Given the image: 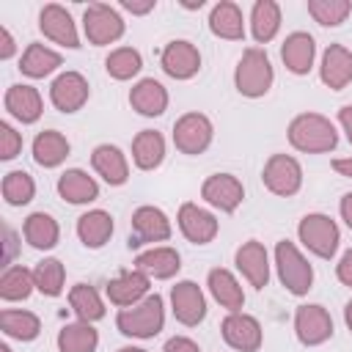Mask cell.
I'll return each mask as SVG.
<instances>
[{
	"mask_svg": "<svg viewBox=\"0 0 352 352\" xmlns=\"http://www.w3.org/2000/svg\"><path fill=\"white\" fill-rule=\"evenodd\" d=\"M289 143L305 154H324L336 148L338 132L330 118L319 113H300L289 124Z\"/></svg>",
	"mask_w": 352,
	"mask_h": 352,
	"instance_id": "cell-1",
	"label": "cell"
},
{
	"mask_svg": "<svg viewBox=\"0 0 352 352\" xmlns=\"http://www.w3.org/2000/svg\"><path fill=\"white\" fill-rule=\"evenodd\" d=\"M162 324H165V305L160 294H148L138 305L121 308L116 316V327L132 338H154L162 330Z\"/></svg>",
	"mask_w": 352,
	"mask_h": 352,
	"instance_id": "cell-2",
	"label": "cell"
},
{
	"mask_svg": "<svg viewBox=\"0 0 352 352\" xmlns=\"http://www.w3.org/2000/svg\"><path fill=\"white\" fill-rule=\"evenodd\" d=\"M275 74H272V63L267 58V52L261 47H248L234 69V85L242 96L248 99H258L270 91Z\"/></svg>",
	"mask_w": 352,
	"mask_h": 352,
	"instance_id": "cell-3",
	"label": "cell"
},
{
	"mask_svg": "<svg viewBox=\"0 0 352 352\" xmlns=\"http://www.w3.org/2000/svg\"><path fill=\"white\" fill-rule=\"evenodd\" d=\"M275 267H278V278L286 286V292H292L294 297L308 294V289L314 286V267L308 264V258L297 250L294 242L280 239L275 245Z\"/></svg>",
	"mask_w": 352,
	"mask_h": 352,
	"instance_id": "cell-4",
	"label": "cell"
},
{
	"mask_svg": "<svg viewBox=\"0 0 352 352\" xmlns=\"http://www.w3.org/2000/svg\"><path fill=\"white\" fill-rule=\"evenodd\" d=\"M297 236L319 258H333V253L338 250V242H341V231H338L336 220L322 212L305 214L297 226Z\"/></svg>",
	"mask_w": 352,
	"mask_h": 352,
	"instance_id": "cell-5",
	"label": "cell"
},
{
	"mask_svg": "<svg viewBox=\"0 0 352 352\" xmlns=\"http://www.w3.org/2000/svg\"><path fill=\"white\" fill-rule=\"evenodd\" d=\"M82 30L94 47H104V44H113L124 36V19L113 6L94 3L82 14Z\"/></svg>",
	"mask_w": 352,
	"mask_h": 352,
	"instance_id": "cell-6",
	"label": "cell"
},
{
	"mask_svg": "<svg viewBox=\"0 0 352 352\" xmlns=\"http://www.w3.org/2000/svg\"><path fill=\"white\" fill-rule=\"evenodd\" d=\"M212 121L204 116V113H184L176 124H173V146L182 151V154H204L212 143Z\"/></svg>",
	"mask_w": 352,
	"mask_h": 352,
	"instance_id": "cell-7",
	"label": "cell"
},
{
	"mask_svg": "<svg viewBox=\"0 0 352 352\" xmlns=\"http://www.w3.org/2000/svg\"><path fill=\"white\" fill-rule=\"evenodd\" d=\"M261 182L270 192L289 198L302 187V168L294 157L289 154H272L261 170Z\"/></svg>",
	"mask_w": 352,
	"mask_h": 352,
	"instance_id": "cell-8",
	"label": "cell"
},
{
	"mask_svg": "<svg viewBox=\"0 0 352 352\" xmlns=\"http://www.w3.org/2000/svg\"><path fill=\"white\" fill-rule=\"evenodd\" d=\"M170 239V220L165 217L162 209L157 206H140L132 212V234H129V248H140L148 242H165Z\"/></svg>",
	"mask_w": 352,
	"mask_h": 352,
	"instance_id": "cell-9",
	"label": "cell"
},
{
	"mask_svg": "<svg viewBox=\"0 0 352 352\" xmlns=\"http://www.w3.org/2000/svg\"><path fill=\"white\" fill-rule=\"evenodd\" d=\"M201 198H204L209 206H214V209L231 214V212H236V206L242 204L245 187H242V182H239L236 176H231V173H214V176H209V179L201 184Z\"/></svg>",
	"mask_w": 352,
	"mask_h": 352,
	"instance_id": "cell-10",
	"label": "cell"
},
{
	"mask_svg": "<svg viewBox=\"0 0 352 352\" xmlns=\"http://www.w3.org/2000/svg\"><path fill=\"white\" fill-rule=\"evenodd\" d=\"M294 333L300 344L319 346L333 336V319L322 305H300L294 314Z\"/></svg>",
	"mask_w": 352,
	"mask_h": 352,
	"instance_id": "cell-11",
	"label": "cell"
},
{
	"mask_svg": "<svg viewBox=\"0 0 352 352\" xmlns=\"http://www.w3.org/2000/svg\"><path fill=\"white\" fill-rule=\"evenodd\" d=\"M170 308H173V316L187 324V327H195L198 322H204L206 316V297L201 292L198 283L192 280H179L173 289H170Z\"/></svg>",
	"mask_w": 352,
	"mask_h": 352,
	"instance_id": "cell-12",
	"label": "cell"
},
{
	"mask_svg": "<svg viewBox=\"0 0 352 352\" xmlns=\"http://www.w3.org/2000/svg\"><path fill=\"white\" fill-rule=\"evenodd\" d=\"M38 30H41L50 41H55V44H60V47H69V50H77V47H80V36H77L74 19H72V14H69L63 6H58V3H50V6L41 8V14H38Z\"/></svg>",
	"mask_w": 352,
	"mask_h": 352,
	"instance_id": "cell-13",
	"label": "cell"
},
{
	"mask_svg": "<svg viewBox=\"0 0 352 352\" xmlns=\"http://www.w3.org/2000/svg\"><path fill=\"white\" fill-rule=\"evenodd\" d=\"M220 333H223V341L228 346H234L236 352H256L261 346V324L258 319L236 311V314H228L220 324Z\"/></svg>",
	"mask_w": 352,
	"mask_h": 352,
	"instance_id": "cell-14",
	"label": "cell"
},
{
	"mask_svg": "<svg viewBox=\"0 0 352 352\" xmlns=\"http://www.w3.org/2000/svg\"><path fill=\"white\" fill-rule=\"evenodd\" d=\"M160 63H162V72L173 80H190L198 74L201 69V52L195 44L190 41H170L165 44L162 55H160Z\"/></svg>",
	"mask_w": 352,
	"mask_h": 352,
	"instance_id": "cell-15",
	"label": "cell"
},
{
	"mask_svg": "<svg viewBox=\"0 0 352 352\" xmlns=\"http://www.w3.org/2000/svg\"><path fill=\"white\" fill-rule=\"evenodd\" d=\"M88 80L80 72H63L50 85V99L60 113H77L88 102Z\"/></svg>",
	"mask_w": 352,
	"mask_h": 352,
	"instance_id": "cell-16",
	"label": "cell"
},
{
	"mask_svg": "<svg viewBox=\"0 0 352 352\" xmlns=\"http://www.w3.org/2000/svg\"><path fill=\"white\" fill-rule=\"evenodd\" d=\"M236 270L245 275V280L256 289H264L270 283V256H267V248L256 239H248L236 248Z\"/></svg>",
	"mask_w": 352,
	"mask_h": 352,
	"instance_id": "cell-17",
	"label": "cell"
},
{
	"mask_svg": "<svg viewBox=\"0 0 352 352\" xmlns=\"http://www.w3.org/2000/svg\"><path fill=\"white\" fill-rule=\"evenodd\" d=\"M179 228H182V234L192 242V245H206V242H212L214 236H217V220H214V214L212 212H206V209H201L198 204H182L179 206Z\"/></svg>",
	"mask_w": 352,
	"mask_h": 352,
	"instance_id": "cell-18",
	"label": "cell"
},
{
	"mask_svg": "<svg viewBox=\"0 0 352 352\" xmlns=\"http://www.w3.org/2000/svg\"><path fill=\"white\" fill-rule=\"evenodd\" d=\"M148 275H143L140 270H129V272H121L118 278H113L104 289L107 300L118 308H129V305H138L143 297H148Z\"/></svg>",
	"mask_w": 352,
	"mask_h": 352,
	"instance_id": "cell-19",
	"label": "cell"
},
{
	"mask_svg": "<svg viewBox=\"0 0 352 352\" xmlns=\"http://www.w3.org/2000/svg\"><path fill=\"white\" fill-rule=\"evenodd\" d=\"M319 77L327 88L341 91L352 82V52L341 44H330L322 55V66H319Z\"/></svg>",
	"mask_w": 352,
	"mask_h": 352,
	"instance_id": "cell-20",
	"label": "cell"
},
{
	"mask_svg": "<svg viewBox=\"0 0 352 352\" xmlns=\"http://www.w3.org/2000/svg\"><path fill=\"white\" fill-rule=\"evenodd\" d=\"M129 104H132V110H138L140 116H148V118L162 116L165 107H168V91H165V85H162L160 80L143 77V80H138V82L132 85V91H129Z\"/></svg>",
	"mask_w": 352,
	"mask_h": 352,
	"instance_id": "cell-21",
	"label": "cell"
},
{
	"mask_svg": "<svg viewBox=\"0 0 352 352\" xmlns=\"http://www.w3.org/2000/svg\"><path fill=\"white\" fill-rule=\"evenodd\" d=\"M135 270H140V272L148 275V278L168 280V278H173V275L182 270V258H179V253H176L173 248L160 245V248H148V250L138 253Z\"/></svg>",
	"mask_w": 352,
	"mask_h": 352,
	"instance_id": "cell-22",
	"label": "cell"
},
{
	"mask_svg": "<svg viewBox=\"0 0 352 352\" xmlns=\"http://www.w3.org/2000/svg\"><path fill=\"white\" fill-rule=\"evenodd\" d=\"M314 55H316L314 36H308V33H302V30L286 36V41H283V47H280L283 66H286L292 74H308L311 66H314Z\"/></svg>",
	"mask_w": 352,
	"mask_h": 352,
	"instance_id": "cell-23",
	"label": "cell"
},
{
	"mask_svg": "<svg viewBox=\"0 0 352 352\" xmlns=\"http://www.w3.org/2000/svg\"><path fill=\"white\" fill-rule=\"evenodd\" d=\"M6 110L22 124H36L44 113L41 94L33 85H11L6 91Z\"/></svg>",
	"mask_w": 352,
	"mask_h": 352,
	"instance_id": "cell-24",
	"label": "cell"
},
{
	"mask_svg": "<svg viewBox=\"0 0 352 352\" xmlns=\"http://www.w3.org/2000/svg\"><path fill=\"white\" fill-rule=\"evenodd\" d=\"M91 165L110 187H118L129 179V165H126V157L121 154L118 146H110V143L96 146L91 154Z\"/></svg>",
	"mask_w": 352,
	"mask_h": 352,
	"instance_id": "cell-25",
	"label": "cell"
},
{
	"mask_svg": "<svg viewBox=\"0 0 352 352\" xmlns=\"http://www.w3.org/2000/svg\"><path fill=\"white\" fill-rule=\"evenodd\" d=\"M58 195L69 204H91L99 198V184L85 170L72 168L58 176Z\"/></svg>",
	"mask_w": 352,
	"mask_h": 352,
	"instance_id": "cell-26",
	"label": "cell"
},
{
	"mask_svg": "<svg viewBox=\"0 0 352 352\" xmlns=\"http://www.w3.org/2000/svg\"><path fill=\"white\" fill-rule=\"evenodd\" d=\"M206 286H209L212 297H214V300H217L228 314L242 311V305H245V292H242L239 280H236L228 270L214 267V270L209 272V278H206Z\"/></svg>",
	"mask_w": 352,
	"mask_h": 352,
	"instance_id": "cell-27",
	"label": "cell"
},
{
	"mask_svg": "<svg viewBox=\"0 0 352 352\" xmlns=\"http://www.w3.org/2000/svg\"><path fill=\"white\" fill-rule=\"evenodd\" d=\"M209 30L220 38H228V41L245 38V22H242L239 6L231 0H220L209 14Z\"/></svg>",
	"mask_w": 352,
	"mask_h": 352,
	"instance_id": "cell-28",
	"label": "cell"
},
{
	"mask_svg": "<svg viewBox=\"0 0 352 352\" xmlns=\"http://www.w3.org/2000/svg\"><path fill=\"white\" fill-rule=\"evenodd\" d=\"M165 160V138L154 129H143L132 140V162L140 170H154Z\"/></svg>",
	"mask_w": 352,
	"mask_h": 352,
	"instance_id": "cell-29",
	"label": "cell"
},
{
	"mask_svg": "<svg viewBox=\"0 0 352 352\" xmlns=\"http://www.w3.org/2000/svg\"><path fill=\"white\" fill-rule=\"evenodd\" d=\"M69 151H72L69 140L55 129H44L33 140V160L41 168H58L69 157Z\"/></svg>",
	"mask_w": 352,
	"mask_h": 352,
	"instance_id": "cell-30",
	"label": "cell"
},
{
	"mask_svg": "<svg viewBox=\"0 0 352 352\" xmlns=\"http://www.w3.org/2000/svg\"><path fill=\"white\" fill-rule=\"evenodd\" d=\"M77 236L85 248L96 250L113 236V217L104 209H91L77 220Z\"/></svg>",
	"mask_w": 352,
	"mask_h": 352,
	"instance_id": "cell-31",
	"label": "cell"
},
{
	"mask_svg": "<svg viewBox=\"0 0 352 352\" xmlns=\"http://www.w3.org/2000/svg\"><path fill=\"white\" fill-rule=\"evenodd\" d=\"M22 234H25V242L36 250H52L58 245V236H60V228L55 223L52 214L47 212H33L25 226H22Z\"/></svg>",
	"mask_w": 352,
	"mask_h": 352,
	"instance_id": "cell-32",
	"label": "cell"
},
{
	"mask_svg": "<svg viewBox=\"0 0 352 352\" xmlns=\"http://www.w3.org/2000/svg\"><path fill=\"white\" fill-rule=\"evenodd\" d=\"M280 28V6L275 0H256L250 11V30L258 44H267L275 38Z\"/></svg>",
	"mask_w": 352,
	"mask_h": 352,
	"instance_id": "cell-33",
	"label": "cell"
},
{
	"mask_svg": "<svg viewBox=\"0 0 352 352\" xmlns=\"http://www.w3.org/2000/svg\"><path fill=\"white\" fill-rule=\"evenodd\" d=\"M60 63H63L60 52H55V50H50V47H44V44H30V47L22 52L19 72L28 74V77H33V80H38V77L52 74Z\"/></svg>",
	"mask_w": 352,
	"mask_h": 352,
	"instance_id": "cell-34",
	"label": "cell"
},
{
	"mask_svg": "<svg viewBox=\"0 0 352 352\" xmlns=\"http://www.w3.org/2000/svg\"><path fill=\"white\" fill-rule=\"evenodd\" d=\"M96 344H99V333L91 327V322H72L63 324L58 333L60 352H94Z\"/></svg>",
	"mask_w": 352,
	"mask_h": 352,
	"instance_id": "cell-35",
	"label": "cell"
},
{
	"mask_svg": "<svg viewBox=\"0 0 352 352\" xmlns=\"http://www.w3.org/2000/svg\"><path fill=\"white\" fill-rule=\"evenodd\" d=\"M69 305H72V311L77 314L80 322H96V319L104 316V302H102L99 292H96L94 286H88V283L72 286V292H69Z\"/></svg>",
	"mask_w": 352,
	"mask_h": 352,
	"instance_id": "cell-36",
	"label": "cell"
},
{
	"mask_svg": "<svg viewBox=\"0 0 352 352\" xmlns=\"http://www.w3.org/2000/svg\"><path fill=\"white\" fill-rule=\"evenodd\" d=\"M0 327L8 338H16V341H33L38 333H41V322L36 314L30 311H11L6 308L0 314Z\"/></svg>",
	"mask_w": 352,
	"mask_h": 352,
	"instance_id": "cell-37",
	"label": "cell"
},
{
	"mask_svg": "<svg viewBox=\"0 0 352 352\" xmlns=\"http://www.w3.org/2000/svg\"><path fill=\"white\" fill-rule=\"evenodd\" d=\"M104 69L113 80H132L143 69V58L132 47H118L104 58Z\"/></svg>",
	"mask_w": 352,
	"mask_h": 352,
	"instance_id": "cell-38",
	"label": "cell"
},
{
	"mask_svg": "<svg viewBox=\"0 0 352 352\" xmlns=\"http://www.w3.org/2000/svg\"><path fill=\"white\" fill-rule=\"evenodd\" d=\"M63 280H66V270L58 258H44L33 270V283L47 297H58L63 292Z\"/></svg>",
	"mask_w": 352,
	"mask_h": 352,
	"instance_id": "cell-39",
	"label": "cell"
},
{
	"mask_svg": "<svg viewBox=\"0 0 352 352\" xmlns=\"http://www.w3.org/2000/svg\"><path fill=\"white\" fill-rule=\"evenodd\" d=\"M33 195H36V184H33L30 173L8 170L3 176V198L8 206H25L28 201H33Z\"/></svg>",
	"mask_w": 352,
	"mask_h": 352,
	"instance_id": "cell-40",
	"label": "cell"
},
{
	"mask_svg": "<svg viewBox=\"0 0 352 352\" xmlns=\"http://www.w3.org/2000/svg\"><path fill=\"white\" fill-rule=\"evenodd\" d=\"M33 272L25 270V267H8L0 278V297L6 302H14V300H25L30 292H33Z\"/></svg>",
	"mask_w": 352,
	"mask_h": 352,
	"instance_id": "cell-41",
	"label": "cell"
},
{
	"mask_svg": "<svg viewBox=\"0 0 352 352\" xmlns=\"http://www.w3.org/2000/svg\"><path fill=\"white\" fill-rule=\"evenodd\" d=\"M352 11L349 0H308V14L324 25V28H336L346 19V14Z\"/></svg>",
	"mask_w": 352,
	"mask_h": 352,
	"instance_id": "cell-42",
	"label": "cell"
},
{
	"mask_svg": "<svg viewBox=\"0 0 352 352\" xmlns=\"http://www.w3.org/2000/svg\"><path fill=\"white\" fill-rule=\"evenodd\" d=\"M22 151V135L11 124H0V160H14Z\"/></svg>",
	"mask_w": 352,
	"mask_h": 352,
	"instance_id": "cell-43",
	"label": "cell"
},
{
	"mask_svg": "<svg viewBox=\"0 0 352 352\" xmlns=\"http://www.w3.org/2000/svg\"><path fill=\"white\" fill-rule=\"evenodd\" d=\"M162 352H201V349H198V344H195L192 338H187V336H173V338L165 341Z\"/></svg>",
	"mask_w": 352,
	"mask_h": 352,
	"instance_id": "cell-44",
	"label": "cell"
},
{
	"mask_svg": "<svg viewBox=\"0 0 352 352\" xmlns=\"http://www.w3.org/2000/svg\"><path fill=\"white\" fill-rule=\"evenodd\" d=\"M336 275H338V280L344 283V286H349L352 289V248L341 256V261L336 264Z\"/></svg>",
	"mask_w": 352,
	"mask_h": 352,
	"instance_id": "cell-45",
	"label": "cell"
},
{
	"mask_svg": "<svg viewBox=\"0 0 352 352\" xmlns=\"http://www.w3.org/2000/svg\"><path fill=\"white\" fill-rule=\"evenodd\" d=\"M14 38H11V33H8V28H0V58L3 60H8L11 55H14Z\"/></svg>",
	"mask_w": 352,
	"mask_h": 352,
	"instance_id": "cell-46",
	"label": "cell"
},
{
	"mask_svg": "<svg viewBox=\"0 0 352 352\" xmlns=\"http://www.w3.org/2000/svg\"><path fill=\"white\" fill-rule=\"evenodd\" d=\"M121 8H124V11H129V14H148V11L154 8V0H146V3H135V0H124V3H121Z\"/></svg>",
	"mask_w": 352,
	"mask_h": 352,
	"instance_id": "cell-47",
	"label": "cell"
},
{
	"mask_svg": "<svg viewBox=\"0 0 352 352\" xmlns=\"http://www.w3.org/2000/svg\"><path fill=\"white\" fill-rule=\"evenodd\" d=\"M338 121H341V126H344V132H346V140L352 143V104H344V107L338 110Z\"/></svg>",
	"mask_w": 352,
	"mask_h": 352,
	"instance_id": "cell-48",
	"label": "cell"
},
{
	"mask_svg": "<svg viewBox=\"0 0 352 352\" xmlns=\"http://www.w3.org/2000/svg\"><path fill=\"white\" fill-rule=\"evenodd\" d=\"M3 236H6V264H8V261L14 258V250H16V234L6 226V228H3Z\"/></svg>",
	"mask_w": 352,
	"mask_h": 352,
	"instance_id": "cell-49",
	"label": "cell"
},
{
	"mask_svg": "<svg viewBox=\"0 0 352 352\" xmlns=\"http://www.w3.org/2000/svg\"><path fill=\"white\" fill-rule=\"evenodd\" d=\"M333 170L352 179V157H341V160H333Z\"/></svg>",
	"mask_w": 352,
	"mask_h": 352,
	"instance_id": "cell-50",
	"label": "cell"
},
{
	"mask_svg": "<svg viewBox=\"0 0 352 352\" xmlns=\"http://www.w3.org/2000/svg\"><path fill=\"white\" fill-rule=\"evenodd\" d=\"M338 209H341V217H344V223L352 228V192H346V195L341 198V206H338Z\"/></svg>",
	"mask_w": 352,
	"mask_h": 352,
	"instance_id": "cell-51",
	"label": "cell"
},
{
	"mask_svg": "<svg viewBox=\"0 0 352 352\" xmlns=\"http://www.w3.org/2000/svg\"><path fill=\"white\" fill-rule=\"evenodd\" d=\"M344 322H346V327H349V333H352V300H349L346 308H344Z\"/></svg>",
	"mask_w": 352,
	"mask_h": 352,
	"instance_id": "cell-52",
	"label": "cell"
},
{
	"mask_svg": "<svg viewBox=\"0 0 352 352\" xmlns=\"http://www.w3.org/2000/svg\"><path fill=\"white\" fill-rule=\"evenodd\" d=\"M118 352H146V349H140V346H121Z\"/></svg>",
	"mask_w": 352,
	"mask_h": 352,
	"instance_id": "cell-53",
	"label": "cell"
},
{
	"mask_svg": "<svg viewBox=\"0 0 352 352\" xmlns=\"http://www.w3.org/2000/svg\"><path fill=\"white\" fill-rule=\"evenodd\" d=\"M0 352H11V349H8V346H6V344H3V346H0Z\"/></svg>",
	"mask_w": 352,
	"mask_h": 352,
	"instance_id": "cell-54",
	"label": "cell"
}]
</instances>
